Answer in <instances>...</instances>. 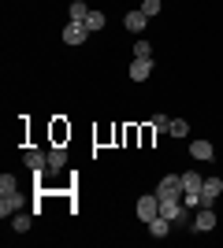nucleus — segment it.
<instances>
[{
  "label": "nucleus",
  "mask_w": 223,
  "mask_h": 248,
  "mask_svg": "<svg viewBox=\"0 0 223 248\" xmlns=\"http://www.w3.org/2000/svg\"><path fill=\"white\" fill-rule=\"evenodd\" d=\"M168 126H171L168 115H156V119H153V130H156V134H168Z\"/></svg>",
  "instance_id": "21"
},
{
  "label": "nucleus",
  "mask_w": 223,
  "mask_h": 248,
  "mask_svg": "<svg viewBox=\"0 0 223 248\" xmlns=\"http://www.w3.org/2000/svg\"><path fill=\"white\" fill-rule=\"evenodd\" d=\"M123 26H127L130 33H141V30L149 26V15H145L141 8H134V11H127V15H123Z\"/></svg>",
  "instance_id": "7"
},
{
  "label": "nucleus",
  "mask_w": 223,
  "mask_h": 248,
  "mask_svg": "<svg viewBox=\"0 0 223 248\" xmlns=\"http://www.w3.org/2000/svg\"><path fill=\"white\" fill-rule=\"evenodd\" d=\"M193 230H197V233L216 230V207H197V215H193Z\"/></svg>",
  "instance_id": "5"
},
{
  "label": "nucleus",
  "mask_w": 223,
  "mask_h": 248,
  "mask_svg": "<svg viewBox=\"0 0 223 248\" xmlns=\"http://www.w3.org/2000/svg\"><path fill=\"white\" fill-rule=\"evenodd\" d=\"M8 193H19V178L0 174V197H8Z\"/></svg>",
  "instance_id": "16"
},
{
  "label": "nucleus",
  "mask_w": 223,
  "mask_h": 248,
  "mask_svg": "<svg viewBox=\"0 0 223 248\" xmlns=\"http://www.w3.org/2000/svg\"><path fill=\"white\" fill-rule=\"evenodd\" d=\"M168 134H171V137H186V134H190V123H186V119H171Z\"/></svg>",
  "instance_id": "17"
},
{
  "label": "nucleus",
  "mask_w": 223,
  "mask_h": 248,
  "mask_svg": "<svg viewBox=\"0 0 223 248\" xmlns=\"http://www.w3.org/2000/svg\"><path fill=\"white\" fill-rule=\"evenodd\" d=\"M11 230H15V233H26V230H30V215H26V211H15V215H11Z\"/></svg>",
  "instance_id": "15"
},
{
  "label": "nucleus",
  "mask_w": 223,
  "mask_h": 248,
  "mask_svg": "<svg viewBox=\"0 0 223 248\" xmlns=\"http://www.w3.org/2000/svg\"><path fill=\"white\" fill-rule=\"evenodd\" d=\"M26 207V200H22V193H8V197H0V218L8 222L15 211H22Z\"/></svg>",
  "instance_id": "4"
},
{
  "label": "nucleus",
  "mask_w": 223,
  "mask_h": 248,
  "mask_svg": "<svg viewBox=\"0 0 223 248\" xmlns=\"http://www.w3.org/2000/svg\"><path fill=\"white\" fill-rule=\"evenodd\" d=\"M22 163L30 167V170H45V167H49V152H41V148H26V152H22Z\"/></svg>",
  "instance_id": "9"
},
{
  "label": "nucleus",
  "mask_w": 223,
  "mask_h": 248,
  "mask_svg": "<svg viewBox=\"0 0 223 248\" xmlns=\"http://www.w3.org/2000/svg\"><path fill=\"white\" fill-rule=\"evenodd\" d=\"M223 193V178H205L201 186V207H216V197Z\"/></svg>",
  "instance_id": "3"
},
{
  "label": "nucleus",
  "mask_w": 223,
  "mask_h": 248,
  "mask_svg": "<svg viewBox=\"0 0 223 248\" xmlns=\"http://www.w3.org/2000/svg\"><path fill=\"white\" fill-rule=\"evenodd\" d=\"M156 197H182V174H168V178H160Z\"/></svg>",
  "instance_id": "6"
},
{
  "label": "nucleus",
  "mask_w": 223,
  "mask_h": 248,
  "mask_svg": "<svg viewBox=\"0 0 223 248\" xmlns=\"http://www.w3.org/2000/svg\"><path fill=\"white\" fill-rule=\"evenodd\" d=\"M149 56H153V45H149L145 37H138V41H134V60H149Z\"/></svg>",
  "instance_id": "19"
},
{
  "label": "nucleus",
  "mask_w": 223,
  "mask_h": 248,
  "mask_svg": "<svg viewBox=\"0 0 223 248\" xmlns=\"http://www.w3.org/2000/svg\"><path fill=\"white\" fill-rule=\"evenodd\" d=\"M190 155L193 159H216V148H212V141L197 137V141H190Z\"/></svg>",
  "instance_id": "10"
},
{
  "label": "nucleus",
  "mask_w": 223,
  "mask_h": 248,
  "mask_svg": "<svg viewBox=\"0 0 223 248\" xmlns=\"http://www.w3.org/2000/svg\"><path fill=\"white\" fill-rule=\"evenodd\" d=\"M201 186H205L201 174H193V170H186V174H182V193H201Z\"/></svg>",
  "instance_id": "13"
},
{
  "label": "nucleus",
  "mask_w": 223,
  "mask_h": 248,
  "mask_svg": "<svg viewBox=\"0 0 223 248\" xmlns=\"http://www.w3.org/2000/svg\"><path fill=\"white\" fill-rule=\"evenodd\" d=\"M160 8H164L160 0H141V11H145L149 19H153V15H160Z\"/></svg>",
  "instance_id": "20"
},
{
  "label": "nucleus",
  "mask_w": 223,
  "mask_h": 248,
  "mask_svg": "<svg viewBox=\"0 0 223 248\" xmlns=\"http://www.w3.org/2000/svg\"><path fill=\"white\" fill-rule=\"evenodd\" d=\"M86 30H89V33L104 30V11H89V15H86Z\"/></svg>",
  "instance_id": "14"
},
{
  "label": "nucleus",
  "mask_w": 223,
  "mask_h": 248,
  "mask_svg": "<svg viewBox=\"0 0 223 248\" xmlns=\"http://www.w3.org/2000/svg\"><path fill=\"white\" fill-rule=\"evenodd\" d=\"M145 226H149V237H168V233H171V218H164V215H156V218H153V222H145Z\"/></svg>",
  "instance_id": "12"
},
{
  "label": "nucleus",
  "mask_w": 223,
  "mask_h": 248,
  "mask_svg": "<svg viewBox=\"0 0 223 248\" xmlns=\"http://www.w3.org/2000/svg\"><path fill=\"white\" fill-rule=\"evenodd\" d=\"M89 11H93V8H86L82 0H74V4H71V22H86V15H89Z\"/></svg>",
  "instance_id": "18"
},
{
  "label": "nucleus",
  "mask_w": 223,
  "mask_h": 248,
  "mask_svg": "<svg viewBox=\"0 0 223 248\" xmlns=\"http://www.w3.org/2000/svg\"><path fill=\"white\" fill-rule=\"evenodd\" d=\"M86 37H89L86 22H67V26H64V41L67 45H86Z\"/></svg>",
  "instance_id": "8"
},
{
  "label": "nucleus",
  "mask_w": 223,
  "mask_h": 248,
  "mask_svg": "<svg viewBox=\"0 0 223 248\" xmlns=\"http://www.w3.org/2000/svg\"><path fill=\"white\" fill-rule=\"evenodd\" d=\"M64 167H67V148L56 145V148H49V167H45V170H34V178H56Z\"/></svg>",
  "instance_id": "1"
},
{
  "label": "nucleus",
  "mask_w": 223,
  "mask_h": 248,
  "mask_svg": "<svg viewBox=\"0 0 223 248\" xmlns=\"http://www.w3.org/2000/svg\"><path fill=\"white\" fill-rule=\"evenodd\" d=\"M156 215H160V197L156 193H145V197L138 200V218L141 222H153Z\"/></svg>",
  "instance_id": "2"
},
{
  "label": "nucleus",
  "mask_w": 223,
  "mask_h": 248,
  "mask_svg": "<svg viewBox=\"0 0 223 248\" xmlns=\"http://www.w3.org/2000/svg\"><path fill=\"white\" fill-rule=\"evenodd\" d=\"M127 74H130V82H145L149 74H153V60H134Z\"/></svg>",
  "instance_id": "11"
}]
</instances>
